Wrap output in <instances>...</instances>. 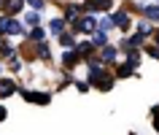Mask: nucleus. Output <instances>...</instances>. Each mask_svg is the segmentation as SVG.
<instances>
[{"label": "nucleus", "mask_w": 159, "mask_h": 135, "mask_svg": "<svg viewBox=\"0 0 159 135\" xmlns=\"http://www.w3.org/2000/svg\"><path fill=\"white\" fill-rule=\"evenodd\" d=\"M3 6H6V0H0V8H3Z\"/></svg>", "instance_id": "27"}, {"label": "nucleus", "mask_w": 159, "mask_h": 135, "mask_svg": "<svg viewBox=\"0 0 159 135\" xmlns=\"http://www.w3.org/2000/svg\"><path fill=\"white\" fill-rule=\"evenodd\" d=\"M0 33L3 35H19L22 33V25L14 16H0Z\"/></svg>", "instance_id": "2"}, {"label": "nucleus", "mask_w": 159, "mask_h": 135, "mask_svg": "<svg viewBox=\"0 0 159 135\" xmlns=\"http://www.w3.org/2000/svg\"><path fill=\"white\" fill-rule=\"evenodd\" d=\"M14 89H16V84H14V81H6V78L0 81V97H11V95H14Z\"/></svg>", "instance_id": "7"}, {"label": "nucleus", "mask_w": 159, "mask_h": 135, "mask_svg": "<svg viewBox=\"0 0 159 135\" xmlns=\"http://www.w3.org/2000/svg\"><path fill=\"white\" fill-rule=\"evenodd\" d=\"M3 119H6V108H3V105H0V122H3Z\"/></svg>", "instance_id": "26"}, {"label": "nucleus", "mask_w": 159, "mask_h": 135, "mask_svg": "<svg viewBox=\"0 0 159 135\" xmlns=\"http://www.w3.org/2000/svg\"><path fill=\"white\" fill-rule=\"evenodd\" d=\"M89 81H92L94 86H100V89H111V86H113V78L105 76V73L100 70V65H97L94 59L89 62Z\"/></svg>", "instance_id": "1"}, {"label": "nucleus", "mask_w": 159, "mask_h": 135, "mask_svg": "<svg viewBox=\"0 0 159 135\" xmlns=\"http://www.w3.org/2000/svg\"><path fill=\"white\" fill-rule=\"evenodd\" d=\"M146 19H159V6H148L146 8Z\"/></svg>", "instance_id": "13"}, {"label": "nucleus", "mask_w": 159, "mask_h": 135, "mask_svg": "<svg viewBox=\"0 0 159 135\" xmlns=\"http://www.w3.org/2000/svg\"><path fill=\"white\" fill-rule=\"evenodd\" d=\"M148 51H151V57H157V59H159V49H148Z\"/></svg>", "instance_id": "25"}, {"label": "nucleus", "mask_w": 159, "mask_h": 135, "mask_svg": "<svg viewBox=\"0 0 159 135\" xmlns=\"http://www.w3.org/2000/svg\"><path fill=\"white\" fill-rule=\"evenodd\" d=\"M38 19H41V16H38V11H33V14L27 16V25H38Z\"/></svg>", "instance_id": "21"}, {"label": "nucleus", "mask_w": 159, "mask_h": 135, "mask_svg": "<svg viewBox=\"0 0 159 135\" xmlns=\"http://www.w3.org/2000/svg\"><path fill=\"white\" fill-rule=\"evenodd\" d=\"M65 14H67V19H75V14H78V8H75V6H70V8L65 11Z\"/></svg>", "instance_id": "23"}, {"label": "nucleus", "mask_w": 159, "mask_h": 135, "mask_svg": "<svg viewBox=\"0 0 159 135\" xmlns=\"http://www.w3.org/2000/svg\"><path fill=\"white\" fill-rule=\"evenodd\" d=\"M25 3H30L35 11H41V8H43V0H25Z\"/></svg>", "instance_id": "20"}, {"label": "nucleus", "mask_w": 159, "mask_h": 135, "mask_svg": "<svg viewBox=\"0 0 159 135\" xmlns=\"http://www.w3.org/2000/svg\"><path fill=\"white\" fill-rule=\"evenodd\" d=\"M30 38H33V41H38V43H41V41H43V30H41V27H35L33 33H30Z\"/></svg>", "instance_id": "17"}, {"label": "nucleus", "mask_w": 159, "mask_h": 135, "mask_svg": "<svg viewBox=\"0 0 159 135\" xmlns=\"http://www.w3.org/2000/svg\"><path fill=\"white\" fill-rule=\"evenodd\" d=\"M140 41H143V35L138 33V35H132V38H129V41H124V43H121V46H124V49L129 51V49H135V46H140Z\"/></svg>", "instance_id": "10"}, {"label": "nucleus", "mask_w": 159, "mask_h": 135, "mask_svg": "<svg viewBox=\"0 0 159 135\" xmlns=\"http://www.w3.org/2000/svg\"><path fill=\"white\" fill-rule=\"evenodd\" d=\"M22 97L25 100H30V103H38V105H46V103L51 100V95H46V92H22Z\"/></svg>", "instance_id": "3"}, {"label": "nucleus", "mask_w": 159, "mask_h": 135, "mask_svg": "<svg viewBox=\"0 0 159 135\" xmlns=\"http://www.w3.org/2000/svg\"><path fill=\"white\" fill-rule=\"evenodd\" d=\"M51 33H54V35L65 33V19H54V22H51Z\"/></svg>", "instance_id": "11"}, {"label": "nucleus", "mask_w": 159, "mask_h": 135, "mask_svg": "<svg viewBox=\"0 0 159 135\" xmlns=\"http://www.w3.org/2000/svg\"><path fill=\"white\" fill-rule=\"evenodd\" d=\"M111 22H113L116 27H121V30H127V27H129V16H127L124 11H119V14H113V16H111Z\"/></svg>", "instance_id": "6"}, {"label": "nucleus", "mask_w": 159, "mask_h": 135, "mask_svg": "<svg viewBox=\"0 0 159 135\" xmlns=\"http://www.w3.org/2000/svg\"><path fill=\"white\" fill-rule=\"evenodd\" d=\"M108 43V35L102 33V30H94V41H92V46H105Z\"/></svg>", "instance_id": "9"}, {"label": "nucleus", "mask_w": 159, "mask_h": 135, "mask_svg": "<svg viewBox=\"0 0 159 135\" xmlns=\"http://www.w3.org/2000/svg\"><path fill=\"white\" fill-rule=\"evenodd\" d=\"M41 57H43V59H49V46H46L43 41H41Z\"/></svg>", "instance_id": "22"}, {"label": "nucleus", "mask_w": 159, "mask_h": 135, "mask_svg": "<svg viewBox=\"0 0 159 135\" xmlns=\"http://www.w3.org/2000/svg\"><path fill=\"white\" fill-rule=\"evenodd\" d=\"M75 27H78L81 33H94V30H97V22H94V16H84V19L75 22Z\"/></svg>", "instance_id": "4"}, {"label": "nucleus", "mask_w": 159, "mask_h": 135, "mask_svg": "<svg viewBox=\"0 0 159 135\" xmlns=\"http://www.w3.org/2000/svg\"><path fill=\"white\" fill-rule=\"evenodd\" d=\"M111 27H113V22H111V19H102L100 25H97V30H102V33H108Z\"/></svg>", "instance_id": "16"}, {"label": "nucleus", "mask_w": 159, "mask_h": 135, "mask_svg": "<svg viewBox=\"0 0 159 135\" xmlns=\"http://www.w3.org/2000/svg\"><path fill=\"white\" fill-rule=\"evenodd\" d=\"M62 62H65V65H67V68H70V65H75V62H78V57H75L73 51H67L65 57H62Z\"/></svg>", "instance_id": "14"}, {"label": "nucleus", "mask_w": 159, "mask_h": 135, "mask_svg": "<svg viewBox=\"0 0 159 135\" xmlns=\"http://www.w3.org/2000/svg\"><path fill=\"white\" fill-rule=\"evenodd\" d=\"M157 43H159V33H157Z\"/></svg>", "instance_id": "28"}, {"label": "nucleus", "mask_w": 159, "mask_h": 135, "mask_svg": "<svg viewBox=\"0 0 159 135\" xmlns=\"http://www.w3.org/2000/svg\"><path fill=\"white\" fill-rule=\"evenodd\" d=\"M59 43H62V46H73V35H67V33H59Z\"/></svg>", "instance_id": "15"}, {"label": "nucleus", "mask_w": 159, "mask_h": 135, "mask_svg": "<svg viewBox=\"0 0 159 135\" xmlns=\"http://www.w3.org/2000/svg\"><path fill=\"white\" fill-rule=\"evenodd\" d=\"M116 57V49H111V46H102V62H113Z\"/></svg>", "instance_id": "12"}, {"label": "nucleus", "mask_w": 159, "mask_h": 135, "mask_svg": "<svg viewBox=\"0 0 159 135\" xmlns=\"http://www.w3.org/2000/svg\"><path fill=\"white\" fill-rule=\"evenodd\" d=\"M129 73H132V65H129V62L119 68V76H129Z\"/></svg>", "instance_id": "18"}, {"label": "nucleus", "mask_w": 159, "mask_h": 135, "mask_svg": "<svg viewBox=\"0 0 159 135\" xmlns=\"http://www.w3.org/2000/svg\"><path fill=\"white\" fill-rule=\"evenodd\" d=\"M138 33H140V35H151V27H148V22H143V25L138 27Z\"/></svg>", "instance_id": "19"}, {"label": "nucleus", "mask_w": 159, "mask_h": 135, "mask_svg": "<svg viewBox=\"0 0 159 135\" xmlns=\"http://www.w3.org/2000/svg\"><path fill=\"white\" fill-rule=\"evenodd\" d=\"M78 51H84V54H86V51H92V43H81V46H78Z\"/></svg>", "instance_id": "24"}, {"label": "nucleus", "mask_w": 159, "mask_h": 135, "mask_svg": "<svg viewBox=\"0 0 159 135\" xmlns=\"http://www.w3.org/2000/svg\"><path fill=\"white\" fill-rule=\"evenodd\" d=\"M111 6H113V0H89L86 11H108Z\"/></svg>", "instance_id": "5"}, {"label": "nucleus", "mask_w": 159, "mask_h": 135, "mask_svg": "<svg viewBox=\"0 0 159 135\" xmlns=\"http://www.w3.org/2000/svg\"><path fill=\"white\" fill-rule=\"evenodd\" d=\"M22 6H25V0H6V8H8L11 14H19Z\"/></svg>", "instance_id": "8"}]
</instances>
